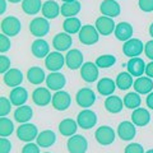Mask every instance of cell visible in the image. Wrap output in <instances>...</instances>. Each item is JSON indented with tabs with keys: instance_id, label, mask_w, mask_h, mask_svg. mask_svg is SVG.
<instances>
[{
	"instance_id": "obj_1",
	"label": "cell",
	"mask_w": 153,
	"mask_h": 153,
	"mask_svg": "<svg viewBox=\"0 0 153 153\" xmlns=\"http://www.w3.org/2000/svg\"><path fill=\"white\" fill-rule=\"evenodd\" d=\"M49 31H50V25L46 18L37 17L35 19H32L30 23V32L35 37H38V38L44 37L49 33Z\"/></svg>"
},
{
	"instance_id": "obj_2",
	"label": "cell",
	"mask_w": 153,
	"mask_h": 153,
	"mask_svg": "<svg viewBox=\"0 0 153 153\" xmlns=\"http://www.w3.org/2000/svg\"><path fill=\"white\" fill-rule=\"evenodd\" d=\"M79 41L83 45H94L96 42H98V31L97 28L93 27L92 25H85L82 27V30L79 31Z\"/></svg>"
},
{
	"instance_id": "obj_3",
	"label": "cell",
	"mask_w": 153,
	"mask_h": 153,
	"mask_svg": "<svg viewBox=\"0 0 153 153\" xmlns=\"http://www.w3.org/2000/svg\"><path fill=\"white\" fill-rule=\"evenodd\" d=\"M66 147H68L69 153H85L88 148V142L83 135L75 134L68 139Z\"/></svg>"
},
{
	"instance_id": "obj_4",
	"label": "cell",
	"mask_w": 153,
	"mask_h": 153,
	"mask_svg": "<svg viewBox=\"0 0 153 153\" xmlns=\"http://www.w3.org/2000/svg\"><path fill=\"white\" fill-rule=\"evenodd\" d=\"M1 32L8 37H14L21 32V22L16 17H5L1 21Z\"/></svg>"
},
{
	"instance_id": "obj_5",
	"label": "cell",
	"mask_w": 153,
	"mask_h": 153,
	"mask_svg": "<svg viewBox=\"0 0 153 153\" xmlns=\"http://www.w3.org/2000/svg\"><path fill=\"white\" fill-rule=\"evenodd\" d=\"M37 135H38L37 126L33 125V124H30V123L21 124V126L17 129V137L22 142L31 143L33 139H36Z\"/></svg>"
},
{
	"instance_id": "obj_6",
	"label": "cell",
	"mask_w": 153,
	"mask_h": 153,
	"mask_svg": "<svg viewBox=\"0 0 153 153\" xmlns=\"http://www.w3.org/2000/svg\"><path fill=\"white\" fill-rule=\"evenodd\" d=\"M143 50H144V45L140 40L138 38H130L129 41H126L123 46V52L124 55L128 56V57H138L139 56Z\"/></svg>"
},
{
	"instance_id": "obj_7",
	"label": "cell",
	"mask_w": 153,
	"mask_h": 153,
	"mask_svg": "<svg viewBox=\"0 0 153 153\" xmlns=\"http://www.w3.org/2000/svg\"><path fill=\"white\" fill-rule=\"evenodd\" d=\"M76 123H78V125L82 129L88 130V129H92L96 125V123H97V116H96V114L92 111V110L85 108L78 114Z\"/></svg>"
},
{
	"instance_id": "obj_8",
	"label": "cell",
	"mask_w": 153,
	"mask_h": 153,
	"mask_svg": "<svg viewBox=\"0 0 153 153\" xmlns=\"http://www.w3.org/2000/svg\"><path fill=\"white\" fill-rule=\"evenodd\" d=\"M94 138L101 146H110L115 140V131L110 126H100L94 133Z\"/></svg>"
},
{
	"instance_id": "obj_9",
	"label": "cell",
	"mask_w": 153,
	"mask_h": 153,
	"mask_svg": "<svg viewBox=\"0 0 153 153\" xmlns=\"http://www.w3.org/2000/svg\"><path fill=\"white\" fill-rule=\"evenodd\" d=\"M52 107L57 111H65L66 108L70 106L71 98L70 94L65 91H57V92L52 96Z\"/></svg>"
},
{
	"instance_id": "obj_10",
	"label": "cell",
	"mask_w": 153,
	"mask_h": 153,
	"mask_svg": "<svg viewBox=\"0 0 153 153\" xmlns=\"http://www.w3.org/2000/svg\"><path fill=\"white\" fill-rule=\"evenodd\" d=\"M75 100H76V103L80 107L87 108V107H91L96 102V94L91 88H82L76 92Z\"/></svg>"
},
{
	"instance_id": "obj_11",
	"label": "cell",
	"mask_w": 153,
	"mask_h": 153,
	"mask_svg": "<svg viewBox=\"0 0 153 153\" xmlns=\"http://www.w3.org/2000/svg\"><path fill=\"white\" fill-rule=\"evenodd\" d=\"M96 28H97V31L100 35L102 36H108L111 35V33L115 31V28H116V25L114 23V19L110 18V17H106V16H102L97 18V21H96Z\"/></svg>"
},
{
	"instance_id": "obj_12",
	"label": "cell",
	"mask_w": 153,
	"mask_h": 153,
	"mask_svg": "<svg viewBox=\"0 0 153 153\" xmlns=\"http://www.w3.org/2000/svg\"><path fill=\"white\" fill-rule=\"evenodd\" d=\"M64 63H65V57L61 55L59 51L50 52V54L46 56V60H45L46 68L50 71H59L63 68Z\"/></svg>"
},
{
	"instance_id": "obj_13",
	"label": "cell",
	"mask_w": 153,
	"mask_h": 153,
	"mask_svg": "<svg viewBox=\"0 0 153 153\" xmlns=\"http://www.w3.org/2000/svg\"><path fill=\"white\" fill-rule=\"evenodd\" d=\"M66 79L64 74L59 73V71H51V73L46 76V85L49 89L52 91H61V88L65 85Z\"/></svg>"
},
{
	"instance_id": "obj_14",
	"label": "cell",
	"mask_w": 153,
	"mask_h": 153,
	"mask_svg": "<svg viewBox=\"0 0 153 153\" xmlns=\"http://www.w3.org/2000/svg\"><path fill=\"white\" fill-rule=\"evenodd\" d=\"M32 100L37 106H47L52 101V96L50 93L49 88L38 87L33 91L32 93Z\"/></svg>"
},
{
	"instance_id": "obj_15",
	"label": "cell",
	"mask_w": 153,
	"mask_h": 153,
	"mask_svg": "<svg viewBox=\"0 0 153 153\" xmlns=\"http://www.w3.org/2000/svg\"><path fill=\"white\" fill-rule=\"evenodd\" d=\"M80 76L83 78V80L85 82H94V80H97L98 78V66L91 63V61H87V63H84L82 65V68H80Z\"/></svg>"
},
{
	"instance_id": "obj_16",
	"label": "cell",
	"mask_w": 153,
	"mask_h": 153,
	"mask_svg": "<svg viewBox=\"0 0 153 153\" xmlns=\"http://www.w3.org/2000/svg\"><path fill=\"white\" fill-rule=\"evenodd\" d=\"M65 63L68 65V68L71 70L82 68V65L84 64L83 63V54L76 49L70 50L65 56Z\"/></svg>"
},
{
	"instance_id": "obj_17",
	"label": "cell",
	"mask_w": 153,
	"mask_h": 153,
	"mask_svg": "<svg viewBox=\"0 0 153 153\" xmlns=\"http://www.w3.org/2000/svg\"><path fill=\"white\" fill-rule=\"evenodd\" d=\"M100 10L103 16L110 17V18H115L120 16V5L115 1V0H103L100 5Z\"/></svg>"
},
{
	"instance_id": "obj_18",
	"label": "cell",
	"mask_w": 153,
	"mask_h": 153,
	"mask_svg": "<svg viewBox=\"0 0 153 153\" xmlns=\"http://www.w3.org/2000/svg\"><path fill=\"white\" fill-rule=\"evenodd\" d=\"M4 83L8 87H19V84L23 82V73L19 69H9L3 76Z\"/></svg>"
},
{
	"instance_id": "obj_19",
	"label": "cell",
	"mask_w": 153,
	"mask_h": 153,
	"mask_svg": "<svg viewBox=\"0 0 153 153\" xmlns=\"http://www.w3.org/2000/svg\"><path fill=\"white\" fill-rule=\"evenodd\" d=\"M117 134L123 140H131L137 134L135 125L130 121H123L117 126Z\"/></svg>"
},
{
	"instance_id": "obj_20",
	"label": "cell",
	"mask_w": 153,
	"mask_h": 153,
	"mask_svg": "<svg viewBox=\"0 0 153 153\" xmlns=\"http://www.w3.org/2000/svg\"><path fill=\"white\" fill-rule=\"evenodd\" d=\"M73 45V40L69 33H57L52 40V46L55 47L57 51H66L69 50V47Z\"/></svg>"
},
{
	"instance_id": "obj_21",
	"label": "cell",
	"mask_w": 153,
	"mask_h": 153,
	"mask_svg": "<svg viewBox=\"0 0 153 153\" xmlns=\"http://www.w3.org/2000/svg\"><path fill=\"white\" fill-rule=\"evenodd\" d=\"M126 68L128 73H130L133 76H142L146 71V64L140 57H131L128 61Z\"/></svg>"
},
{
	"instance_id": "obj_22",
	"label": "cell",
	"mask_w": 153,
	"mask_h": 153,
	"mask_svg": "<svg viewBox=\"0 0 153 153\" xmlns=\"http://www.w3.org/2000/svg\"><path fill=\"white\" fill-rule=\"evenodd\" d=\"M134 89L137 93L140 94H147L151 93V91L153 89V80L149 76H138L134 80Z\"/></svg>"
},
{
	"instance_id": "obj_23",
	"label": "cell",
	"mask_w": 153,
	"mask_h": 153,
	"mask_svg": "<svg viewBox=\"0 0 153 153\" xmlns=\"http://www.w3.org/2000/svg\"><path fill=\"white\" fill-rule=\"evenodd\" d=\"M31 51L36 57L42 59V57H46L50 54V46L45 40L37 38L36 41H33V44L31 46Z\"/></svg>"
},
{
	"instance_id": "obj_24",
	"label": "cell",
	"mask_w": 153,
	"mask_h": 153,
	"mask_svg": "<svg viewBox=\"0 0 153 153\" xmlns=\"http://www.w3.org/2000/svg\"><path fill=\"white\" fill-rule=\"evenodd\" d=\"M115 36L119 41H129L133 36V27L128 22H120L115 28Z\"/></svg>"
},
{
	"instance_id": "obj_25",
	"label": "cell",
	"mask_w": 153,
	"mask_h": 153,
	"mask_svg": "<svg viewBox=\"0 0 153 153\" xmlns=\"http://www.w3.org/2000/svg\"><path fill=\"white\" fill-rule=\"evenodd\" d=\"M151 120V115L146 108L138 107L131 114V123L137 126H146Z\"/></svg>"
},
{
	"instance_id": "obj_26",
	"label": "cell",
	"mask_w": 153,
	"mask_h": 153,
	"mask_svg": "<svg viewBox=\"0 0 153 153\" xmlns=\"http://www.w3.org/2000/svg\"><path fill=\"white\" fill-rule=\"evenodd\" d=\"M27 98H28V93L26 88H23V87H14L10 92V97H9L12 105H14L17 107L23 106L26 103Z\"/></svg>"
},
{
	"instance_id": "obj_27",
	"label": "cell",
	"mask_w": 153,
	"mask_h": 153,
	"mask_svg": "<svg viewBox=\"0 0 153 153\" xmlns=\"http://www.w3.org/2000/svg\"><path fill=\"white\" fill-rule=\"evenodd\" d=\"M60 7L57 5V3L54 1V0H47V1L44 3L42 5V16L46 19H54L59 16L60 10Z\"/></svg>"
},
{
	"instance_id": "obj_28",
	"label": "cell",
	"mask_w": 153,
	"mask_h": 153,
	"mask_svg": "<svg viewBox=\"0 0 153 153\" xmlns=\"http://www.w3.org/2000/svg\"><path fill=\"white\" fill-rule=\"evenodd\" d=\"M76 129H78V123L74 121L73 119H64L59 124V131L64 137H73L75 135Z\"/></svg>"
},
{
	"instance_id": "obj_29",
	"label": "cell",
	"mask_w": 153,
	"mask_h": 153,
	"mask_svg": "<svg viewBox=\"0 0 153 153\" xmlns=\"http://www.w3.org/2000/svg\"><path fill=\"white\" fill-rule=\"evenodd\" d=\"M27 79H28V82L32 84H36V85L41 84L46 79L44 69L40 68V66H32V68L28 69V71H27Z\"/></svg>"
},
{
	"instance_id": "obj_30",
	"label": "cell",
	"mask_w": 153,
	"mask_h": 153,
	"mask_svg": "<svg viewBox=\"0 0 153 153\" xmlns=\"http://www.w3.org/2000/svg\"><path fill=\"white\" fill-rule=\"evenodd\" d=\"M37 144L42 148H49L56 142V135L52 130H44L41 131L36 138Z\"/></svg>"
},
{
	"instance_id": "obj_31",
	"label": "cell",
	"mask_w": 153,
	"mask_h": 153,
	"mask_svg": "<svg viewBox=\"0 0 153 153\" xmlns=\"http://www.w3.org/2000/svg\"><path fill=\"white\" fill-rule=\"evenodd\" d=\"M123 107H124V101L120 97H117V96L111 94V96H108L106 98V101H105V108L111 114L120 112L123 110Z\"/></svg>"
},
{
	"instance_id": "obj_32",
	"label": "cell",
	"mask_w": 153,
	"mask_h": 153,
	"mask_svg": "<svg viewBox=\"0 0 153 153\" xmlns=\"http://www.w3.org/2000/svg\"><path fill=\"white\" fill-rule=\"evenodd\" d=\"M33 111L31 106H19L16 111H14V119L19 124H26L32 119Z\"/></svg>"
},
{
	"instance_id": "obj_33",
	"label": "cell",
	"mask_w": 153,
	"mask_h": 153,
	"mask_svg": "<svg viewBox=\"0 0 153 153\" xmlns=\"http://www.w3.org/2000/svg\"><path fill=\"white\" fill-rule=\"evenodd\" d=\"M116 88V82L110 78H102L97 84V91L102 96H111Z\"/></svg>"
},
{
	"instance_id": "obj_34",
	"label": "cell",
	"mask_w": 153,
	"mask_h": 153,
	"mask_svg": "<svg viewBox=\"0 0 153 153\" xmlns=\"http://www.w3.org/2000/svg\"><path fill=\"white\" fill-rule=\"evenodd\" d=\"M42 1L41 0H23L22 1V9L23 12L28 16H35L42 9Z\"/></svg>"
},
{
	"instance_id": "obj_35",
	"label": "cell",
	"mask_w": 153,
	"mask_h": 153,
	"mask_svg": "<svg viewBox=\"0 0 153 153\" xmlns=\"http://www.w3.org/2000/svg\"><path fill=\"white\" fill-rule=\"evenodd\" d=\"M61 14L66 18H70V17H74L76 16L79 12H80V3L79 1H71V3H64L61 5Z\"/></svg>"
},
{
	"instance_id": "obj_36",
	"label": "cell",
	"mask_w": 153,
	"mask_h": 153,
	"mask_svg": "<svg viewBox=\"0 0 153 153\" xmlns=\"http://www.w3.org/2000/svg\"><path fill=\"white\" fill-rule=\"evenodd\" d=\"M63 27L66 33L69 35H74V33L79 32L82 30V25H80V21L75 17H70V18H66L64 23H63Z\"/></svg>"
},
{
	"instance_id": "obj_37",
	"label": "cell",
	"mask_w": 153,
	"mask_h": 153,
	"mask_svg": "<svg viewBox=\"0 0 153 153\" xmlns=\"http://www.w3.org/2000/svg\"><path fill=\"white\" fill-rule=\"evenodd\" d=\"M133 85V75L126 71H123L116 76V87L121 91H126Z\"/></svg>"
},
{
	"instance_id": "obj_38",
	"label": "cell",
	"mask_w": 153,
	"mask_h": 153,
	"mask_svg": "<svg viewBox=\"0 0 153 153\" xmlns=\"http://www.w3.org/2000/svg\"><path fill=\"white\" fill-rule=\"evenodd\" d=\"M142 103V100H140V96L135 93V92H129L125 97H124V106L126 108H131V110H135L140 106Z\"/></svg>"
},
{
	"instance_id": "obj_39",
	"label": "cell",
	"mask_w": 153,
	"mask_h": 153,
	"mask_svg": "<svg viewBox=\"0 0 153 153\" xmlns=\"http://www.w3.org/2000/svg\"><path fill=\"white\" fill-rule=\"evenodd\" d=\"M13 130H14L13 121L8 117H1V120H0V135H1V138H7L12 135Z\"/></svg>"
},
{
	"instance_id": "obj_40",
	"label": "cell",
	"mask_w": 153,
	"mask_h": 153,
	"mask_svg": "<svg viewBox=\"0 0 153 153\" xmlns=\"http://www.w3.org/2000/svg\"><path fill=\"white\" fill-rule=\"evenodd\" d=\"M116 63V57L114 55H102L96 59V65L100 68H110Z\"/></svg>"
},
{
	"instance_id": "obj_41",
	"label": "cell",
	"mask_w": 153,
	"mask_h": 153,
	"mask_svg": "<svg viewBox=\"0 0 153 153\" xmlns=\"http://www.w3.org/2000/svg\"><path fill=\"white\" fill-rule=\"evenodd\" d=\"M10 107H12L10 100H8L7 97H1V98H0V116L5 117L10 112Z\"/></svg>"
},
{
	"instance_id": "obj_42",
	"label": "cell",
	"mask_w": 153,
	"mask_h": 153,
	"mask_svg": "<svg viewBox=\"0 0 153 153\" xmlns=\"http://www.w3.org/2000/svg\"><path fill=\"white\" fill-rule=\"evenodd\" d=\"M9 49H10V40H9V37L7 35H0V52L4 54V52H7Z\"/></svg>"
},
{
	"instance_id": "obj_43",
	"label": "cell",
	"mask_w": 153,
	"mask_h": 153,
	"mask_svg": "<svg viewBox=\"0 0 153 153\" xmlns=\"http://www.w3.org/2000/svg\"><path fill=\"white\" fill-rule=\"evenodd\" d=\"M9 69H10V59L5 55H1L0 56V73L5 74Z\"/></svg>"
},
{
	"instance_id": "obj_44",
	"label": "cell",
	"mask_w": 153,
	"mask_h": 153,
	"mask_svg": "<svg viewBox=\"0 0 153 153\" xmlns=\"http://www.w3.org/2000/svg\"><path fill=\"white\" fill-rule=\"evenodd\" d=\"M125 153H144V148L139 143H130L129 146H126Z\"/></svg>"
},
{
	"instance_id": "obj_45",
	"label": "cell",
	"mask_w": 153,
	"mask_h": 153,
	"mask_svg": "<svg viewBox=\"0 0 153 153\" xmlns=\"http://www.w3.org/2000/svg\"><path fill=\"white\" fill-rule=\"evenodd\" d=\"M138 4H139V8L143 12L146 13L153 12V0H139Z\"/></svg>"
},
{
	"instance_id": "obj_46",
	"label": "cell",
	"mask_w": 153,
	"mask_h": 153,
	"mask_svg": "<svg viewBox=\"0 0 153 153\" xmlns=\"http://www.w3.org/2000/svg\"><path fill=\"white\" fill-rule=\"evenodd\" d=\"M12 149V143L7 138L0 139V153H9Z\"/></svg>"
},
{
	"instance_id": "obj_47",
	"label": "cell",
	"mask_w": 153,
	"mask_h": 153,
	"mask_svg": "<svg viewBox=\"0 0 153 153\" xmlns=\"http://www.w3.org/2000/svg\"><path fill=\"white\" fill-rule=\"evenodd\" d=\"M40 146L33 144V143H27V144L22 148V153H40Z\"/></svg>"
},
{
	"instance_id": "obj_48",
	"label": "cell",
	"mask_w": 153,
	"mask_h": 153,
	"mask_svg": "<svg viewBox=\"0 0 153 153\" xmlns=\"http://www.w3.org/2000/svg\"><path fill=\"white\" fill-rule=\"evenodd\" d=\"M144 52H146V56L148 59H151L153 61V40L148 41L146 46H144Z\"/></svg>"
},
{
	"instance_id": "obj_49",
	"label": "cell",
	"mask_w": 153,
	"mask_h": 153,
	"mask_svg": "<svg viewBox=\"0 0 153 153\" xmlns=\"http://www.w3.org/2000/svg\"><path fill=\"white\" fill-rule=\"evenodd\" d=\"M146 75L149 76V78H153V61L146 65Z\"/></svg>"
},
{
	"instance_id": "obj_50",
	"label": "cell",
	"mask_w": 153,
	"mask_h": 153,
	"mask_svg": "<svg viewBox=\"0 0 153 153\" xmlns=\"http://www.w3.org/2000/svg\"><path fill=\"white\" fill-rule=\"evenodd\" d=\"M146 102H147V106L149 107V108H152V110H153V92H151L147 96Z\"/></svg>"
},
{
	"instance_id": "obj_51",
	"label": "cell",
	"mask_w": 153,
	"mask_h": 153,
	"mask_svg": "<svg viewBox=\"0 0 153 153\" xmlns=\"http://www.w3.org/2000/svg\"><path fill=\"white\" fill-rule=\"evenodd\" d=\"M7 9V3L5 0H0V14H4Z\"/></svg>"
},
{
	"instance_id": "obj_52",
	"label": "cell",
	"mask_w": 153,
	"mask_h": 153,
	"mask_svg": "<svg viewBox=\"0 0 153 153\" xmlns=\"http://www.w3.org/2000/svg\"><path fill=\"white\" fill-rule=\"evenodd\" d=\"M149 35L153 37V23H152V25L149 26Z\"/></svg>"
},
{
	"instance_id": "obj_53",
	"label": "cell",
	"mask_w": 153,
	"mask_h": 153,
	"mask_svg": "<svg viewBox=\"0 0 153 153\" xmlns=\"http://www.w3.org/2000/svg\"><path fill=\"white\" fill-rule=\"evenodd\" d=\"M8 1H10V3H14V4H16V3H19V1H23V0H8Z\"/></svg>"
},
{
	"instance_id": "obj_54",
	"label": "cell",
	"mask_w": 153,
	"mask_h": 153,
	"mask_svg": "<svg viewBox=\"0 0 153 153\" xmlns=\"http://www.w3.org/2000/svg\"><path fill=\"white\" fill-rule=\"evenodd\" d=\"M64 3H71V1H75V0H63Z\"/></svg>"
},
{
	"instance_id": "obj_55",
	"label": "cell",
	"mask_w": 153,
	"mask_h": 153,
	"mask_svg": "<svg viewBox=\"0 0 153 153\" xmlns=\"http://www.w3.org/2000/svg\"><path fill=\"white\" fill-rule=\"evenodd\" d=\"M146 153H153V149H149V151H147Z\"/></svg>"
},
{
	"instance_id": "obj_56",
	"label": "cell",
	"mask_w": 153,
	"mask_h": 153,
	"mask_svg": "<svg viewBox=\"0 0 153 153\" xmlns=\"http://www.w3.org/2000/svg\"><path fill=\"white\" fill-rule=\"evenodd\" d=\"M45 153H50V152H45Z\"/></svg>"
}]
</instances>
